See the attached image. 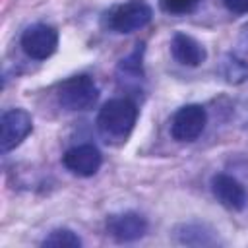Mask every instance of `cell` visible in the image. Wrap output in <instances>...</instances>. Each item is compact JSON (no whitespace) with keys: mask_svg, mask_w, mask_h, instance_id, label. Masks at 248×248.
Masks as SVG:
<instances>
[{"mask_svg":"<svg viewBox=\"0 0 248 248\" xmlns=\"http://www.w3.org/2000/svg\"><path fill=\"white\" fill-rule=\"evenodd\" d=\"M138 120V107L130 99H110L107 101L97 114V130L107 141H124Z\"/></svg>","mask_w":248,"mask_h":248,"instance_id":"cell-1","label":"cell"},{"mask_svg":"<svg viewBox=\"0 0 248 248\" xmlns=\"http://www.w3.org/2000/svg\"><path fill=\"white\" fill-rule=\"evenodd\" d=\"M153 17L151 6L141 0H130L110 8L105 14V25L114 33H134L143 29Z\"/></svg>","mask_w":248,"mask_h":248,"instance_id":"cell-2","label":"cell"},{"mask_svg":"<svg viewBox=\"0 0 248 248\" xmlns=\"http://www.w3.org/2000/svg\"><path fill=\"white\" fill-rule=\"evenodd\" d=\"M99 99V87L93 78L79 74L64 79L58 87V103L66 110H87Z\"/></svg>","mask_w":248,"mask_h":248,"instance_id":"cell-3","label":"cell"},{"mask_svg":"<svg viewBox=\"0 0 248 248\" xmlns=\"http://www.w3.org/2000/svg\"><path fill=\"white\" fill-rule=\"evenodd\" d=\"M21 48L33 60H46L58 48V31L46 23H35L21 35Z\"/></svg>","mask_w":248,"mask_h":248,"instance_id":"cell-4","label":"cell"},{"mask_svg":"<svg viewBox=\"0 0 248 248\" xmlns=\"http://www.w3.org/2000/svg\"><path fill=\"white\" fill-rule=\"evenodd\" d=\"M207 124V112L202 105H184L180 107L170 120V136L176 141H194L200 138Z\"/></svg>","mask_w":248,"mask_h":248,"instance_id":"cell-5","label":"cell"},{"mask_svg":"<svg viewBox=\"0 0 248 248\" xmlns=\"http://www.w3.org/2000/svg\"><path fill=\"white\" fill-rule=\"evenodd\" d=\"M33 132V118L23 108H10L0 118V149L8 153L16 149Z\"/></svg>","mask_w":248,"mask_h":248,"instance_id":"cell-6","label":"cell"},{"mask_svg":"<svg viewBox=\"0 0 248 248\" xmlns=\"http://www.w3.org/2000/svg\"><path fill=\"white\" fill-rule=\"evenodd\" d=\"M64 167L78 176H93L103 163L101 151L93 143H81L76 147H70L62 157Z\"/></svg>","mask_w":248,"mask_h":248,"instance_id":"cell-7","label":"cell"},{"mask_svg":"<svg viewBox=\"0 0 248 248\" xmlns=\"http://www.w3.org/2000/svg\"><path fill=\"white\" fill-rule=\"evenodd\" d=\"M107 232L116 242H134L147 232V221L136 211L114 213L107 219Z\"/></svg>","mask_w":248,"mask_h":248,"instance_id":"cell-8","label":"cell"},{"mask_svg":"<svg viewBox=\"0 0 248 248\" xmlns=\"http://www.w3.org/2000/svg\"><path fill=\"white\" fill-rule=\"evenodd\" d=\"M211 192H213L215 200H217L223 207H227V209H231V211H240V209H244L246 200H248L246 188H244L234 176L225 174V172H219V174H215V176L211 178Z\"/></svg>","mask_w":248,"mask_h":248,"instance_id":"cell-9","label":"cell"},{"mask_svg":"<svg viewBox=\"0 0 248 248\" xmlns=\"http://www.w3.org/2000/svg\"><path fill=\"white\" fill-rule=\"evenodd\" d=\"M170 52L172 58L182 64V66H200L205 58L207 52L203 48V45L200 41H196L194 37L186 35V33H174L172 41H170Z\"/></svg>","mask_w":248,"mask_h":248,"instance_id":"cell-10","label":"cell"},{"mask_svg":"<svg viewBox=\"0 0 248 248\" xmlns=\"http://www.w3.org/2000/svg\"><path fill=\"white\" fill-rule=\"evenodd\" d=\"M176 240L180 244H188V246H209V244H215L217 238L213 236V231L205 225H200V223H186V225H180L176 231Z\"/></svg>","mask_w":248,"mask_h":248,"instance_id":"cell-11","label":"cell"},{"mask_svg":"<svg viewBox=\"0 0 248 248\" xmlns=\"http://www.w3.org/2000/svg\"><path fill=\"white\" fill-rule=\"evenodd\" d=\"M223 76L229 83H242L248 78V64L236 56H229L223 62Z\"/></svg>","mask_w":248,"mask_h":248,"instance_id":"cell-12","label":"cell"},{"mask_svg":"<svg viewBox=\"0 0 248 248\" xmlns=\"http://www.w3.org/2000/svg\"><path fill=\"white\" fill-rule=\"evenodd\" d=\"M43 246H68V248H79L81 246V238L70 231V229H54L45 240Z\"/></svg>","mask_w":248,"mask_h":248,"instance_id":"cell-13","label":"cell"},{"mask_svg":"<svg viewBox=\"0 0 248 248\" xmlns=\"http://www.w3.org/2000/svg\"><path fill=\"white\" fill-rule=\"evenodd\" d=\"M198 2L200 0H159L161 10L167 12V14H172V16H180V14L192 12L198 6Z\"/></svg>","mask_w":248,"mask_h":248,"instance_id":"cell-14","label":"cell"},{"mask_svg":"<svg viewBox=\"0 0 248 248\" xmlns=\"http://www.w3.org/2000/svg\"><path fill=\"white\" fill-rule=\"evenodd\" d=\"M223 4L232 14H248V0H223Z\"/></svg>","mask_w":248,"mask_h":248,"instance_id":"cell-15","label":"cell"}]
</instances>
